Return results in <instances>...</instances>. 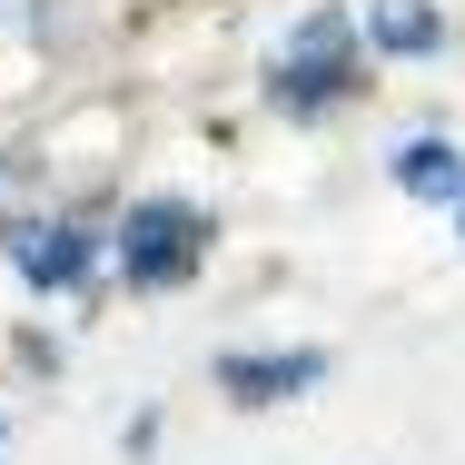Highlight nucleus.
Returning a JSON list of instances; mask_svg holds the SVG:
<instances>
[{
    "label": "nucleus",
    "instance_id": "nucleus-1",
    "mask_svg": "<svg viewBox=\"0 0 465 465\" xmlns=\"http://www.w3.org/2000/svg\"><path fill=\"white\" fill-rule=\"evenodd\" d=\"M198 258H208V218L188 198H139L119 218V278L129 287H179L198 278Z\"/></svg>",
    "mask_w": 465,
    "mask_h": 465
},
{
    "label": "nucleus",
    "instance_id": "nucleus-2",
    "mask_svg": "<svg viewBox=\"0 0 465 465\" xmlns=\"http://www.w3.org/2000/svg\"><path fill=\"white\" fill-rule=\"evenodd\" d=\"M347 90H357V70H347V20L327 10V20H307V30L278 50V80H268V99H278L287 119H317V109H337Z\"/></svg>",
    "mask_w": 465,
    "mask_h": 465
},
{
    "label": "nucleus",
    "instance_id": "nucleus-3",
    "mask_svg": "<svg viewBox=\"0 0 465 465\" xmlns=\"http://www.w3.org/2000/svg\"><path fill=\"white\" fill-rule=\"evenodd\" d=\"M0 258H10L30 287H80V278H90V228L30 208V218H0Z\"/></svg>",
    "mask_w": 465,
    "mask_h": 465
},
{
    "label": "nucleus",
    "instance_id": "nucleus-4",
    "mask_svg": "<svg viewBox=\"0 0 465 465\" xmlns=\"http://www.w3.org/2000/svg\"><path fill=\"white\" fill-rule=\"evenodd\" d=\"M327 376L317 347H297V357H218V386L238 396V406H278V396H307Z\"/></svg>",
    "mask_w": 465,
    "mask_h": 465
},
{
    "label": "nucleus",
    "instance_id": "nucleus-5",
    "mask_svg": "<svg viewBox=\"0 0 465 465\" xmlns=\"http://www.w3.org/2000/svg\"><path fill=\"white\" fill-rule=\"evenodd\" d=\"M367 40L386 60H436L446 50V10L436 0H367Z\"/></svg>",
    "mask_w": 465,
    "mask_h": 465
},
{
    "label": "nucleus",
    "instance_id": "nucleus-6",
    "mask_svg": "<svg viewBox=\"0 0 465 465\" xmlns=\"http://www.w3.org/2000/svg\"><path fill=\"white\" fill-rule=\"evenodd\" d=\"M396 188H406V198H436V208L465 198V149L456 139H406V149H396Z\"/></svg>",
    "mask_w": 465,
    "mask_h": 465
},
{
    "label": "nucleus",
    "instance_id": "nucleus-7",
    "mask_svg": "<svg viewBox=\"0 0 465 465\" xmlns=\"http://www.w3.org/2000/svg\"><path fill=\"white\" fill-rule=\"evenodd\" d=\"M456 208H465V198H456Z\"/></svg>",
    "mask_w": 465,
    "mask_h": 465
}]
</instances>
